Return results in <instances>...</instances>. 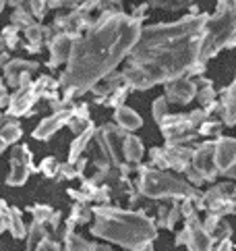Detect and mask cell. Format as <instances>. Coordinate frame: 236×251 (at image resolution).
Wrapping results in <instances>:
<instances>
[{
	"instance_id": "cell-1",
	"label": "cell",
	"mask_w": 236,
	"mask_h": 251,
	"mask_svg": "<svg viewBox=\"0 0 236 251\" xmlns=\"http://www.w3.org/2000/svg\"><path fill=\"white\" fill-rule=\"evenodd\" d=\"M210 15L199 13L168 25L141 27L137 44L129 52L124 79L131 89H147L160 81H174L185 73H199L203 31Z\"/></svg>"
},
{
	"instance_id": "cell-2",
	"label": "cell",
	"mask_w": 236,
	"mask_h": 251,
	"mask_svg": "<svg viewBox=\"0 0 236 251\" xmlns=\"http://www.w3.org/2000/svg\"><path fill=\"white\" fill-rule=\"evenodd\" d=\"M141 35V23L124 13L106 11L87 29L85 35L72 44L69 67L62 73L58 85L75 96L94 89L97 81H104L120 62Z\"/></svg>"
},
{
	"instance_id": "cell-3",
	"label": "cell",
	"mask_w": 236,
	"mask_h": 251,
	"mask_svg": "<svg viewBox=\"0 0 236 251\" xmlns=\"http://www.w3.org/2000/svg\"><path fill=\"white\" fill-rule=\"evenodd\" d=\"M97 222L92 228L95 237H102L114 243H120L124 247H137L141 243L156 239L158 230L156 224L143 214L137 212H122V210H108V208H97L94 210Z\"/></svg>"
},
{
	"instance_id": "cell-4",
	"label": "cell",
	"mask_w": 236,
	"mask_h": 251,
	"mask_svg": "<svg viewBox=\"0 0 236 251\" xmlns=\"http://www.w3.org/2000/svg\"><path fill=\"white\" fill-rule=\"evenodd\" d=\"M236 35V2H220L213 17L205 23L201 52H199V62L205 65V60L215 56L222 48L230 46Z\"/></svg>"
},
{
	"instance_id": "cell-5",
	"label": "cell",
	"mask_w": 236,
	"mask_h": 251,
	"mask_svg": "<svg viewBox=\"0 0 236 251\" xmlns=\"http://www.w3.org/2000/svg\"><path fill=\"white\" fill-rule=\"evenodd\" d=\"M139 189L147 197H176V200H193L195 208H205L203 193H199L195 187L185 183L183 178L168 175L164 170L156 168H141Z\"/></svg>"
},
{
	"instance_id": "cell-6",
	"label": "cell",
	"mask_w": 236,
	"mask_h": 251,
	"mask_svg": "<svg viewBox=\"0 0 236 251\" xmlns=\"http://www.w3.org/2000/svg\"><path fill=\"white\" fill-rule=\"evenodd\" d=\"M33 170L31 164V151L27 150V146H17L13 150V158H11V175L6 178V185L11 187H21L29 173Z\"/></svg>"
},
{
	"instance_id": "cell-7",
	"label": "cell",
	"mask_w": 236,
	"mask_h": 251,
	"mask_svg": "<svg viewBox=\"0 0 236 251\" xmlns=\"http://www.w3.org/2000/svg\"><path fill=\"white\" fill-rule=\"evenodd\" d=\"M190 164L201 173V176L205 181H213V178L220 175L215 168V143L207 141L203 146H199L197 150H193V160H190Z\"/></svg>"
},
{
	"instance_id": "cell-8",
	"label": "cell",
	"mask_w": 236,
	"mask_h": 251,
	"mask_svg": "<svg viewBox=\"0 0 236 251\" xmlns=\"http://www.w3.org/2000/svg\"><path fill=\"white\" fill-rule=\"evenodd\" d=\"M38 69L35 62H27V60H11L4 65V77L11 87L21 89L25 85H31V75Z\"/></svg>"
},
{
	"instance_id": "cell-9",
	"label": "cell",
	"mask_w": 236,
	"mask_h": 251,
	"mask_svg": "<svg viewBox=\"0 0 236 251\" xmlns=\"http://www.w3.org/2000/svg\"><path fill=\"white\" fill-rule=\"evenodd\" d=\"M197 96V85L195 81H190L187 77H178L174 81H168L166 83V102L172 104H189L193 98Z\"/></svg>"
},
{
	"instance_id": "cell-10",
	"label": "cell",
	"mask_w": 236,
	"mask_h": 251,
	"mask_svg": "<svg viewBox=\"0 0 236 251\" xmlns=\"http://www.w3.org/2000/svg\"><path fill=\"white\" fill-rule=\"evenodd\" d=\"M72 108H75V106H69V108L52 112V116H48L46 121H42L40 127L33 131V137L35 139H50L58 129H62L65 125H69L71 116H72Z\"/></svg>"
},
{
	"instance_id": "cell-11",
	"label": "cell",
	"mask_w": 236,
	"mask_h": 251,
	"mask_svg": "<svg viewBox=\"0 0 236 251\" xmlns=\"http://www.w3.org/2000/svg\"><path fill=\"white\" fill-rule=\"evenodd\" d=\"M234 164H236V139L220 137L215 141V168H217V173L224 175L226 170Z\"/></svg>"
},
{
	"instance_id": "cell-12",
	"label": "cell",
	"mask_w": 236,
	"mask_h": 251,
	"mask_svg": "<svg viewBox=\"0 0 236 251\" xmlns=\"http://www.w3.org/2000/svg\"><path fill=\"white\" fill-rule=\"evenodd\" d=\"M72 44L75 40L67 33H58L50 40V67H58L62 62H69L71 52H72Z\"/></svg>"
},
{
	"instance_id": "cell-13",
	"label": "cell",
	"mask_w": 236,
	"mask_h": 251,
	"mask_svg": "<svg viewBox=\"0 0 236 251\" xmlns=\"http://www.w3.org/2000/svg\"><path fill=\"white\" fill-rule=\"evenodd\" d=\"M35 100H38V94L33 92V83L17 89V94L11 96V102H8V114H13V116L27 114L31 106L35 104Z\"/></svg>"
},
{
	"instance_id": "cell-14",
	"label": "cell",
	"mask_w": 236,
	"mask_h": 251,
	"mask_svg": "<svg viewBox=\"0 0 236 251\" xmlns=\"http://www.w3.org/2000/svg\"><path fill=\"white\" fill-rule=\"evenodd\" d=\"M222 119L224 125H236V79L222 96Z\"/></svg>"
},
{
	"instance_id": "cell-15",
	"label": "cell",
	"mask_w": 236,
	"mask_h": 251,
	"mask_svg": "<svg viewBox=\"0 0 236 251\" xmlns=\"http://www.w3.org/2000/svg\"><path fill=\"white\" fill-rule=\"evenodd\" d=\"M116 125H118V129L124 131V133H129V131H135V129H139L143 121H141V116L131 110V108H126V106H120V108H116Z\"/></svg>"
},
{
	"instance_id": "cell-16",
	"label": "cell",
	"mask_w": 236,
	"mask_h": 251,
	"mask_svg": "<svg viewBox=\"0 0 236 251\" xmlns=\"http://www.w3.org/2000/svg\"><path fill=\"white\" fill-rule=\"evenodd\" d=\"M122 154H124V160H126V162L137 164L139 160L143 158V143H141L137 137L126 135L124 141H122Z\"/></svg>"
},
{
	"instance_id": "cell-17",
	"label": "cell",
	"mask_w": 236,
	"mask_h": 251,
	"mask_svg": "<svg viewBox=\"0 0 236 251\" xmlns=\"http://www.w3.org/2000/svg\"><path fill=\"white\" fill-rule=\"evenodd\" d=\"M95 137V129H87L85 133H81V135H77V139L72 141V148H71V156H69V162L75 164L79 156L83 154V150H87L89 146H92V139Z\"/></svg>"
},
{
	"instance_id": "cell-18",
	"label": "cell",
	"mask_w": 236,
	"mask_h": 251,
	"mask_svg": "<svg viewBox=\"0 0 236 251\" xmlns=\"http://www.w3.org/2000/svg\"><path fill=\"white\" fill-rule=\"evenodd\" d=\"M4 224H6V228L11 230V235L15 237V239H23L25 235H27V228H25V224H23V220H21V214H19V210H6V214H4Z\"/></svg>"
},
{
	"instance_id": "cell-19",
	"label": "cell",
	"mask_w": 236,
	"mask_h": 251,
	"mask_svg": "<svg viewBox=\"0 0 236 251\" xmlns=\"http://www.w3.org/2000/svg\"><path fill=\"white\" fill-rule=\"evenodd\" d=\"M48 33V27H42V25H31L29 29H25V35H27V42H29V52H38L40 46H42V40H44V35Z\"/></svg>"
},
{
	"instance_id": "cell-20",
	"label": "cell",
	"mask_w": 236,
	"mask_h": 251,
	"mask_svg": "<svg viewBox=\"0 0 236 251\" xmlns=\"http://www.w3.org/2000/svg\"><path fill=\"white\" fill-rule=\"evenodd\" d=\"M44 241H48V230L44 228V224L33 222L29 226V245H31V249H38Z\"/></svg>"
},
{
	"instance_id": "cell-21",
	"label": "cell",
	"mask_w": 236,
	"mask_h": 251,
	"mask_svg": "<svg viewBox=\"0 0 236 251\" xmlns=\"http://www.w3.org/2000/svg\"><path fill=\"white\" fill-rule=\"evenodd\" d=\"M17 11L13 13V23L17 25V29H29L33 25V17L31 13L23 11V4H15Z\"/></svg>"
},
{
	"instance_id": "cell-22",
	"label": "cell",
	"mask_w": 236,
	"mask_h": 251,
	"mask_svg": "<svg viewBox=\"0 0 236 251\" xmlns=\"http://www.w3.org/2000/svg\"><path fill=\"white\" fill-rule=\"evenodd\" d=\"M0 137H2V141L6 143V146L15 143L17 139L21 137V127H19V123H11V121H8L4 127L0 129Z\"/></svg>"
},
{
	"instance_id": "cell-23",
	"label": "cell",
	"mask_w": 236,
	"mask_h": 251,
	"mask_svg": "<svg viewBox=\"0 0 236 251\" xmlns=\"http://www.w3.org/2000/svg\"><path fill=\"white\" fill-rule=\"evenodd\" d=\"M220 131H222V123L220 121H210V119L203 121L197 129V133H201V135H220Z\"/></svg>"
},
{
	"instance_id": "cell-24",
	"label": "cell",
	"mask_w": 236,
	"mask_h": 251,
	"mask_svg": "<svg viewBox=\"0 0 236 251\" xmlns=\"http://www.w3.org/2000/svg\"><path fill=\"white\" fill-rule=\"evenodd\" d=\"M31 214H33V222L44 224V222H50L54 212H52V208H48V205H33Z\"/></svg>"
},
{
	"instance_id": "cell-25",
	"label": "cell",
	"mask_w": 236,
	"mask_h": 251,
	"mask_svg": "<svg viewBox=\"0 0 236 251\" xmlns=\"http://www.w3.org/2000/svg\"><path fill=\"white\" fill-rule=\"evenodd\" d=\"M89 216H92V210H89L87 205H83V203H77V205H75V212L71 214V222H72V224L87 222Z\"/></svg>"
},
{
	"instance_id": "cell-26",
	"label": "cell",
	"mask_w": 236,
	"mask_h": 251,
	"mask_svg": "<svg viewBox=\"0 0 236 251\" xmlns=\"http://www.w3.org/2000/svg\"><path fill=\"white\" fill-rule=\"evenodd\" d=\"M168 116V102L166 98H158L156 102H153V119H156V123L162 125V121H164Z\"/></svg>"
},
{
	"instance_id": "cell-27",
	"label": "cell",
	"mask_w": 236,
	"mask_h": 251,
	"mask_svg": "<svg viewBox=\"0 0 236 251\" xmlns=\"http://www.w3.org/2000/svg\"><path fill=\"white\" fill-rule=\"evenodd\" d=\"M0 35H2L6 48H15L17 44H19V35H17V27H15V25H8V27H4Z\"/></svg>"
},
{
	"instance_id": "cell-28",
	"label": "cell",
	"mask_w": 236,
	"mask_h": 251,
	"mask_svg": "<svg viewBox=\"0 0 236 251\" xmlns=\"http://www.w3.org/2000/svg\"><path fill=\"white\" fill-rule=\"evenodd\" d=\"M183 173L187 175V178L190 181V187H199V185H203V183H205V178L201 176V173H199V170H197L193 164H189V166L183 170Z\"/></svg>"
},
{
	"instance_id": "cell-29",
	"label": "cell",
	"mask_w": 236,
	"mask_h": 251,
	"mask_svg": "<svg viewBox=\"0 0 236 251\" xmlns=\"http://www.w3.org/2000/svg\"><path fill=\"white\" fill-rule=\"evenodd\" d=\"M58 170H60V164L56 162V158H46L42 162V173L46 175V176H56L58 175Z\"/></svg>"
},
{
	"instance_id": "cell-30",
	"label": "cell",
	"mask_w": 236,
	"mask_h": 251,
	"mask_svg": "<svg viewBox=\"0 0 236 251\" xmlns=\"http://www.w3.org/2000/svg\"><path fill=\"white\" fill-rule=\"evenodd\" d=\"M58 173H62L67 178H75V176H79V173H77V168H75V164H71V162H67V164H62L60 166V170Z\"/></svg>"
},
{
	"instance_id": "cell-31",
	"label": "cell",
	"mask_w": 236,
	"mask_h": 251,
	"mask_svg": "<svg viewBox=\"0 0 236 251\" xmlns=\"http://www.w3.org/2000/svg\"><path fill=\"white\" fill-rule=\"evenodd\" d=\"M6 210H8V208H6V203L0 200V232L6 228V224H4V214H6Z\"/></svg>"
},
{
	"instance_id": "cell-32",
	"label": "cell",
	"mask_w": 236,
	"mask_h": 251,
	"mask_svg": "<svg viewBox=\"0 0 236 251\" xmlns=\"http://www.w3.org/2000/svg\"><path fill=\"white\" fill-rule=\"evenodd\" d=\"M215 251H234V247L230 245V241H220V245L215 247Z\"/></svg>"
},
{
	"instance_id": "cell-33",
	"label": "cell",
	"mask_w": 236,
	"mask_h": 251,
	"mask_svg": "<svg viewBox=\"0 0 236 251\" xmlns=\"http://www.w3.org/2000/svg\"><path fill=\"white\" fill-rule=\"evenodd\" d=\"M133 251H153L151 249V241H147V243H141L137 247H133Z\"/></svg>"
},
{
	"instance_id": "cell-34",
	"label": "cell",
	"mask_w": 236,
	"mask_h": 251,
	"mask_svg": "<svg viewBox=\"0 0 236 251\" xmlns=\"http://www.w3.org/2000/svg\"><path fill=\"white\" fill-rule=\"evenodd\" d=\"M228 203H230V212L236 214V193H230L228 195Z\"/></svg>"
},
{
	"instance_id": "cell-35",
	"label": "cell",
	"mask_w": 236,
	"mask_h": 251,
	"mask_svg": "<svg viewBox=\"0 0 236 251\" xmlns=\"http://www.w3.org/2000/svg\"><path fill=\"white\" fill-rule=\"evenodd\" d=\"M224 176H228V178H234V181H236V164H234V166H230L228 170H226V173H224Z\"/></svg>"
},
{
	"instance_id": "cell-36",
	"label": "cell",
	"mask_w": 236,
	"mask_h": 251,
	"mask_svg": "<svg viewBox=\"0 0 236 251\" xmlns=\"http://www.w3.org/2000/svg\"><path fill=\"white\" fill-rule=\"evenodd\" d=\"M6 123H8V119H6V116H2V114H0V129H2Z\"/></svg>"
},
{
	"instance_id": "cell-37",
	"label": "cell",
	"mask_w": 236,
	"mask_h": 251,
	"mask_svg": "<svg viewBox=\"0 0 236 251\" xmlns=\"http://www.w3.org/2000/svg\"><path fill=\"white\" fill-rule=\"evenodd\" d=\"M6 92H4V85H2V81H0V96H4Z\"/></svg>"
},
{
	"instance_id": "cell-38",
	"label": "cell",
	"mask_w": 236,
	"mask_h": 251,
	"mask_svg": "<svg viewBox=\"0 0 236 251\" xmlns=\"http://www.w3.org/2000/svg\"><path fill=\"white\" fill-rule=\"evenodd\" d=\"M232 46H236V35H234V40H232Z\"/></svg>"
},
{
	"instance_id": "cell-39",
	"label": "cell",
	"mask_w": 236,
	"mask_h": 251,
	"mask_svg": "<svg viewBox=\"0 0 236 251\" xmlns=\"http://www.w3.org/2000/svg\"><path fill=\"white\" fill-rule=\"evenodd\" d=\"M2 8H4V2H0V11H2Z\"/></svg>"
}]
</instances>
